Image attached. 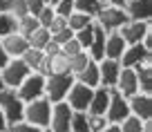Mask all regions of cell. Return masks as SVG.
<instances>
[{"label":"cell","instance_id":"1","mask_svg":"<svg viewBox=\"0 0 152 132\" xmlns=\"http://www.w3.org/2000/svg\"><path fill=\"white\" fill-rule=\"evenodd\" d=\"M49 117H52V103H49L45 96L25 103L23 121L31 123V125L40 128V130H47V128H49Z\"/></svg>","mask_w":152,"mask_h":132},{"label":"cell","instance_id":"2","mask_svg":"<svg viewBox=\"0 0 152 132\" xmlns=\"http://www.w3.org/2000/svg\"><path fill=\"white\" fill-rule=\"evenodd\" d=\"M128 23L123 7H112V5H103L94 16V25H99L105 32H119L123 25Z\"/></svg>","mask_w":152,"mask_h":132},{"label":"cell","instance_id":"3","mask_svg":"<svg viewBox=\"0 0 152 132\" xmlns=\"http://www.w3.org/2000/svg\"><path fill=\"white\" fill-rule=\"evenodd\" d=\"M43 76H61V74H69V56L61 52L56 45H49L45 49V61H43Z\"/></svg>","mask_w":152,"mask_h":132},{"label":"cell","instance_id":"4","mask_svg":"<svg viewBox=\"0 0 152 132\" xmlns=\"http://www.w3.org/2000/svg\"><path fill=\"white\" fill-rule=\"evenodd\" d=\"M0 112L5 114L7 125H11V123H16V121H23L25 103L20 101V96L16 94V90L5 87V90L0 92Z\"/></svg>","mask_w":152,"mask_h":132},{"label":"cell","instance_id":"5","mask_svg":"<svg viewBox=\"0 0 152 132\" xmlns=\"http://www.w3.org/2000/svg\"><path fill=\"white\" fill-rule=\"evenodd\" d=\"M72 83H74V76H72V74L47 76V78H45V99H47L52 105L65 101V96H67V92H69Z\"/></svg>","mask_w":152,"mask_h":132},{"label":"cell","instance_id":"6","mask_svg":"<svg viewBox=\"0 0 152 132\" xmlns=\"http://www.w3.org/2000/svg\"><path fill=\"white\" fill-rule=\"evenodd\" d=\"M45 78H47V76H43L40 72H31V74L16 87V94L20 96V101H23V103H29V101H36V99H40V96H45Z\"/></svg>","mask_w":152,"mask_h":132},{"label":"cell","instance_id":"7","mask_svg":"<svg viewBox=\"0 0 152 132\" xmlns=\"http://www.w3.org/2000/svg\"><path fill=\"white\" fill-rule=\"evenodd\" d=\"M29 74H31V72H29V67L25 65L23 58H9L7 65L0 70L2 83H5V87H9V90H16V87H18Z\"/></svg>","mask_w":152,"mask_h":132},{"label":"cell","instance_id":"8","mask_svg":"<svg viewBox=\"0 0 152 132\" xmlns=\"http://www.w3.org/2000/svg\"><path fill=\"white\" fill-rule=\"evenodd\" d=\"M92 94H94L92 87H87V85L74 81L72 87H69V92H67V96H65V103L69 105L72 112H87L90 101H92Z\"/></svg>","mask_w":152,"mask_h":132},{"label":"cell","instance_id":"9","mask_svg":"<svg viewBox=\"0 0 152 132\" xmlns=\"http://www.w3.org/2000/svg\"><path fill=\"white\" fill-rule=\"evenodd\" d=\"M119 63H121V67H130V70H134V67L143 65V63H152V49H148L143 43L128 45Z\"/></svg>","mask_w":152,"mask_h":132},{"label":"cell","instance_id":"10","mask_svg":"<svg viewBox=\"0 0 152 132\" xmlns=\"http://www.w3.org/2000/svg\"><path fill=\"white\" fill-rule=\"evenodd\" d=\"M152 32V20L148 23H139V20H128L123 27L119 29L121 38H123L128 45H137V43H143V38Z\"/></svg>","mask_w":152,"mask_h":132},{"label":"cell","instance_id":"11","mask_svg":"<svg viewBox=\"0 0 152 132\" xmlns=\"http://www.w3.org/2000/svg\"><path fill=\"white\" fill-rule=\"evenodd\" d=\"M125 117H130V105H128V99L121 96L119 92H110V103H107V110H105V119L107 123H121Z\"/></svg>","mask_w":152,"mask_h":132},{"label":"cell","instance_id":"12","mask_svg":"<svg viewBox=\"0 0 152 132\" xmlns=\"http://www.w3.org/2000/svg\"><path fill=\"white\" fill-rule=\"evenodd\" d=\"M69 119L72 110L65 101L52 105V117H49V132H69Z\"/></svg>","mask_w":152,"mask_h":132},{"label":"cell","instance_id":"13","mask_svg":"<svg viewBox=\"0 0 152 132\" xmlns=\"http://www.w3.org/2000/svg\"><path fill=\"white\" fill-rule=\"evenodd\" d=\"M123 11L128 20L148 23V20H152V0H125Z\"/></svg>","mask_w":152,"mask_h":132},{"label":"cell","instance_id":"14","mask_svg":"<svg viewBox=\"0 0 152 132\" xmlns=\"http://www.w3.org/2000/svg\"><path fill=\"white\" fill-rule=\"evenodd\" d=\"M128 105H130V114L141 121H150L152 119V94H141L137 92L134 96L128 99Z\"/></svg>","mask_w":152,"mask_h":132},{"label":"cell","instance_id":"15","mask_svg":"<svg viewBox=\"0 0 152 132\" xmlns=\"http://www.w3.org/2000/svg\"><path fill=\"white\" fill-rule=\"evenodd\" d=\"M114 92H119L121 96L130 99L139 92V83H137V72L130 70V67H121V74L116 78V85H114Z\"/></svg>","mask_w":152,"mask_h":132},{"label":"cell","instance_id":"16","mask_svg":"<svg viewBox=\"0 0 152 132\" xmlns=\"http://www.w3.org/2000/svg\"><path fill=\"white\" fill-rule=\"evenodd\" d=\"M119 74H121V63H119V61H110V58H103V61H99V78H101V87L114 90Z\"/></svg>","mask_w":152,"mask_h":132},{"label":"cell","instance_id":"17","mask_svg":"<svg viewBox=\"0 0 152 132\" xmlns=\"http://www.w3.org/2000/svg\"><path fill=\"white\" fill-rule=\"evenodd\" d=\"M0 43H2V49H5V54L9 58H20L25 52L29 49V43L25 36H20L18 32H11L7 34L5 38H0Z\"/></svg>","mask_w":152,"mask_h":132},{"label":"cell","instance_id":"18","mask_svg":"<svg viewBox=\"0 0 152 132\" xmlns=\"http://www.w3.org/2000/svg\"><path fill=\"white\" fill-rule=\"evenodd\" d=\"M128 43L121 38L119 32H107L105 36V47H103V58H110V61H121Z\"/></svg>","mask_w":152,"mask_h":132},{"label":"cell","instance_id":"19","mask_svg":"<svg viewBox=\"0 0 152 132\" xmlns=\"http://www.w3.org/2000/svg\"><path fill=\"white\" fill-rule=\"evenodd\" d=\"M110 92L107 87H94V94H92V101H90V108H87V114H101L105 117V110H107V103H110Z\"/></svg>","mask_w":152,"mask_h":132},{"label":"cell","instance_id":"20","mask_svg":"<svg viewBox=\"0 0 152 132\" xmlns=\"http://www.w3.org/2000/svg\"><path fill=\"white\" fill-rule=\"evenodd\" d=\"M74 81L87 85V87H92V90H94V87H99V85H101V78H99V63H96V61H90L81 72H78V74L74 76Z\"/></svg>","mask_w":152,"mask_h":132},{"label":"cell","instance_id":"21","mask_svg":"<svg viewBox=\"0 0 152 132\" xmlns=\"http://www.w3.org/2000/svg\"><path fill=\"white\" fill-rule=\"evenodd\" d=\"M105 36H107V32L105 29H101L99 25H94V40H92L90 49H87V56L92 58V61H103V47H105Z\"/></svg>","mask_w":152,"mask_h":132},{"label":"cell","instance_id":"22","mask_svg":"<svg viewBox=\"0 0 152 132\" xmlns=\"http://www.w3.org/2000/svg\"><path fill=\"white\" fill-rule=\"evenodd\" d=\"M137 72V83L141 94H152V63H143V65L134 67Z\"/></svg>","mask_w":152,"mask_h":132},{"label":"cell","instance_id":"23","mask_svg":"<svg viewBox=\"0 0 152 132\" xmlns=\"http://www.w3.org/2000/svg\"><path fill=\"white\" fill-rule=\"evenodd\" d=\"M27 43H29V47H31V49H40V52H45V49L52 45V34H49L45 27H38L36 32L27 38Z\"/></svg>","mask_w":152,"mask_h":132},{"label":"cell","instance_id":"24","mask_svg":"<svg viewBox=\"0 0 152 132\" xmlns=\"http://www.w3.org/2000/svg\"><path fill=\"white\" fill-rule=\"evenodd\" d=\"M38 27H40V25H38L36 16H31V14H25V16H20V18H16V32H18L20 36H25V38H29Z\"/></svg>","mask_w":152,"mask_h":132},{"label":"cell","instance_id":"25","mask_svg":"<svg viewBox=\"0 0 152 132\" xmlns=\"http://www.w3.org/2000/svg\"><path fill=\"white\" fill-rule=\"evenodd\" d=\"M94 23V18L92 16H87V14H81V11H72L69 16H67V29L69 32H81V29H85L87 25H92Z\"/></svg>","mask_w":152,"mask_h":132},{"label":"cell","instance_id":"26","mask_svg":"<svg viewBox=\"0 0 152 132\" xmlns=\"http://www.w3.org/2000/svg\"><path fill=\"white\" fill-rule=\"evenodd\" d=\"M20 58H23L25 65L29 67V72H40V70H43V61H45V52H40V49H31V47H29Z\"/></svg>","mask_w":152,"mask_h":132},{"label":"cell","instance_id":"27","mask_svg":"<svg viewBox=\"0 0 152 132\" xmlns=\"http://www.w3.org/2000/svg\"><path fill=\"white\" fill-rule=\"evenodd\" d=\"M69 132H90L87 112H72V119H69Z\"/></svg>","mask_w":152,"mask_h":132},{"label":"cell","instance_id":"28","mask_svg":"<svg viewBox=\"0 0 152 132\" xmlns=\"http://www.w3.org/2000/svg\"><path fill=\"white\" fill-rule=\"evenodd\" d=\"M101 0H74V11H81V14H87L94 18L96 11L101 9Z\"/></svg>","mask_w":152,"mask_h":132},{"label":"cell","instance_id":"29","mask_svg":"<svg viewBox=\"0 0 152 132\" xmlns=\"http://www.w3.org/2000/svg\"><path fill=\"white\" fill-rule=\"evenodd\" d=\"M74 38H76V43L81 45L83 52H87V49H90V45H92V40H94V23L87 25V27L81 29V32H76Z\"/></svg>","mask_w":152,"mask_h":132},{"label":"cell","instance_id":"30","mask_svg":"<svg viewBox=\"0 0 152 132\" xmlns=\"http://www.w3.org/2000/svg\"><path fill=\"white\" fill-rule=\"evenodd\" d=\"M90 61H92V58L87 56V52H81V54H76V56H72V58H69V74L76 76Z\"/></svg>","mask_w":152,"mask_h":132},{"label":"cell","instance_id":"31","mask_svg":"<svg viewBox=\"0 0 152 132\" xmlns=\"http://www.w3.org/2000/svg\"><path fill=\"white\" fill-rule=\"evenodd\" d=\"M143 123L145 121H141V119H137V117H125L123 121L119 123V128H121V132H143Z\"/></svg>","mask_w":152,"mask_h":132},{"label":"cell","instance_id":"32","mask_svg":"<svg viewBox=\"0 0 152 132\" xmlns=\"http://www.w3.org/2000/svg\"><path fill=\"white\" fill-rule=\"evenodd\" d=\"M11 32H16V18L11 14H7V11H2L0 14V38H5Z\"/></svg>","mask_w":152,"mask_h":132},{"label":"cell","instance_id":"33","mask_svg":"<svg viewBox=\"0 0 152 132\" xmlns=\"http://www.w3.org/2000/svg\"><path fill=\"white\" fill-rule=\"evenodd\" d=\"M7 14H11L14 18L25 16V14H27V5H25V0H7Z\"/></svg>","mask_w":152,"mask_h":132},{"label":"cell","instance_id":"34","mask_svg":"<svg viewBox=\"0 0 152 132\" xmlns=\"http://www.w3.org/2000/svg\"><path fill=\"white\" fill-rule=\"evenodd\" d=\"M5 132H45V130H40V128L31 125V123H27V121H16V123H11V125H7Z\"/></svg>","mask_w":152,"mask_h":132},{"label":"cell","instance_id":"35","mask_svg":"<svg viewBox=\"0 0 152 132\" xmlns=\"http://www.w3.org/2000/svg\"><path fill=\"white\" fill-rule=\"evenodd\" d=\"M54 16H56L54 7H52V5H45L43 9H40V14L36 16V20H38V25H40V27H47V25L54 20Z\"/></svg>","mask_w":152,"mask_h":132},{"label":"cell","instance_id":"36","mask_svg":"<svg viewBox=\"0 0 152 132\" xmlns=\"http://www.w3.org/2000/svg\"><path fill=\"white\" fill-rule=\"evenodd\" d=\"M54 11H56V16L67 18V16L74 11V0H58L56 5H54Z\"/></svg>","mask_w":152,"mask_h":132},{"label":"cell","instance_id":"37","mask_svg":"<svg viewBox=\"0 0 152 132\" xmlns=\"http://www.w3.org/2000/svg\"><path fill=\"white\" fill-rule=\"evenodd\" d=\"M87 121H90V132H101L107 125V119L101 114H87Z\"/></svg>","mask_w":152,"mask_h":132},{"label":"cell","instance_id":"38","mask_svg":"<svg viewBox=\"0 0 152 132\" xmlns=\"http://www.w3.org/2000/svg\"><path fill=\"white\" fill-rule=\"evenodd\" d=\"M72 38H74V32H69V29H63V32H58V34H54L52 36V45H56L58 49L65 45V43H69Z\"/></svg>","mask_w":152,"mask_h":132},{"label":"cell","instance_id":"39","mask_svg":"<svg viewBox=\"0 0 152 132\" xmlns=\"http://www.w3.org/2000/svg\"><path fill=\"white\" fill-rule=\"evenodd\" d=\"M45 29H47V32L54 36V34H58V32H63V29H67V18H63V16H54V20H52V23H49Z\"/></svg>","mask_w":152,"mask_h":132},{"label":"cell","instance_id":"40","mask_svg":"<svg viewBox=\"0 0 152 132\" xmlns=\"http://www.w3.org/2000/svg\"><path fill=\"white\" fill-rule=\"evenodd\" d=\"M61 52L65 54V56H69V58H72V56H76V54H81L83 49H81V45L76 43V38H72L69 43H65V45L61 47Z\"/></svg>","mask_w":152,"mask_h":132},{"label":"cell","instance_id":"41","mask_svg":"<svg viewBox=\"0 0 152 132\" xmlns=\"http://www.w3.org/2000/svg\"><path fill=\"white\" fill-rule=\"evenodd\" d=\"M25 5H27V14L38 16V14H40V9L45 7V2H43V0H25Z\"/></svg>","mask_w":152,"mask_h":132},{"label":"cell","instance_id":"42","mask_svg":"<svg viewBox=\"0 0 152 132\" xmlns=\"http://www.w3.org/2000/svg\"><path fill=\"white\" fill-rule=\"evenodd\" d=\"M7 61H9V56L5 54V49H2V43H0V70L7 65Z\"/></svg>","mask_w":152,"mask_h":132},{"label":"cell","instance_id":"43","mask_svg":"<svg viewBox=\"0 0 152 132\" xmlns=\"http://www.w3.org/2000/svg\"><path fill=\"white\" fill-rule=\"evenodd\" d=\"M101 132H121V128H119V123H107Z\"/></svg>","mask_w":152,"mask_h":132},{"label":"cell","instance_id":"44","mask_svg":"<svg viewBox=\"0 0 152 132\" xmlns=\"http://www.w3.org/2000/svg\"><path fill=\"white\" fill-rule=\"evenodd\" d=\"M125 0H101V5H112V7H123Z\"/></svg>","mask_w":152,"mask_h":132},{"label":"cell","instance_id":"45","mask_svg":"<svg viewBox=\"0 0 152 132\" xmlns=\"http://www.w3.org/2000/svg\"><path fill=\"white\" fill-rule=\"evenodd\" d=\"M7 130V119H5V114L0 112V132H5Z\"/></svg>","mask_w":152,"mask_h":132},{"label":"cell","instance_id":"46","mask_svg":"<svg viewBox=\"0 0 152 132\" xmlns=\"http://www.w3.org/2000/svg\"><path fill=\"white\" fill-rule=\"evenodd\" d=\"M143 132H152V119L143 123Z\"/></svg>","mask_w":152,"mask_h":132},{"label":"cell","instance_id":"47","mask_svg":"<svg viewBox=\"0 0 152 132\" xmlns=\"http://www.w3.org/2000/svg\"><path fill=\"white\" fill-rule=\"evenodd\" d=\"M2 11H7V0H0V14Z\"/></svg>","mask_w":152,"mask_h":132},{"label":"cell","instance_id":"48","mask_svg":"<svg viewBox=\"0 0 152 132\" xmlns=\"http://www.w3.org/2000/svg\"><path fill=\"white\" fill-rule=\"evenodd\" d=\"M5 90V83H2V76H0V92Z\"/></svg>","mask_w":152,"mask_h":132},{"label":"cell","instance_id":"49","mask_svg":"<svg viewBox=\"0 0 152 132\" xmlns=\"http://www.w3.org/2000/svg\"><path fill=\"white\" fill-rule=\"evenodd\" d=\"M56 2H58V0H49V5H52V7H54V5H56Z\"/></svg>","mask_w":152,"mask_h":132},{"label":"cell","instance_id":"50","mask_svg":"<svg viewBox=\"0 0 152 132\" xmlns=\"http://www.w3.org/2000/svg\"><path fill=\"white\" fill-rule=\"evenodd\" d=\"M45 132H49V130H45Z\"/></svg>","mask_w":152,"mask_h":132}]
</instances>
